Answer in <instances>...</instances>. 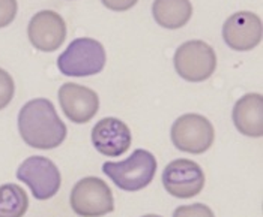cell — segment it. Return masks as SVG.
Here are the masks:
<instances>
[{
  "instance_id": "9",
  "label": "cell",
  "mask_w": 263,
  "mask_h": 217,
  "mask_svg": "<svg viewBox=\"0 0 263 217\" xmlns=\"http://www.w3.org/2000/svg\"><path fill=\"white\" fill-rule=\"evenodd\" d=\"M63 114L72 123L83 124L93 119L100 110L98 95L76 82H65L58 92Z\"/></svg>"
},
{
  "instance_id": "4",
  "label": "cell",
  "mask_w": 263,
  "mask_h": 217,
  "mask_svg": "<svg viewBox=\"0 0 263 217\" xmlns=\"http://www.w3.org/2000/svg\"><path fill=\"white\" fill-rule=\"evenodd\" d=\"M71 208L80 217H102L115 210L113 192L98 177L81 178L69 197Z\"/></svg>"
},
{
  "instance_id": "15",
  "label": "cell",
  "mask_w": 263,
  "mask_h": 217,
  "mask_svg": "<svg viewBox=\"0 0 263 217\" xmlns=\"http://www.w3.org/2000/svg\"><path fill=\"white\" fill-rule=\"evenodd\" d=\"M29 208V198L24 189L14 184L0 186V217H23Z\"/></svg>"
},
{
  "instance_id": "13",
  "label": "cell",
  "mask_w": 263,
  "mask_h": 217,
  "mask_svg": "<svg viewBox=\"0 0 263 217\" xmlns=\"http://www.w3.org/2000/svg\"><path fill=\"white\" fill-rule=\"evenodd\" d=\"M233 123L236 129L247 137L260 138L263 135V96L248 93L235 103Z\"/></svg>"
},
{
  "instance_id": "2",
  "label": "cell",
  "mask_w": 263,
  "mask_h": 217,
  "mask_svg": "<svg viewBox=\"0 0 263 217\" xmlns=\"http://www.w3.org/2000/svg\"><path fill=\"white\" fill-rule=\"evenodd\" d=\"M102 172L122 190L137 192L144 189L155 177L157 159L151 151L137 148L122 162H105Z\"/></svg>"
},
{
  "instance_id": "7",
  "label": "cell",
  "mask_w": 263,
  "mask_h": 217,
  "mask_svg": "<svg viewBox=\"0 0 263 217\" xmlns=\"http://www.w3.org/2000/svg\"><path fill=\"white\" fill-rule=\"evenodd\" d=\"M17 178L26 183L32 195L40 201L54 197L62 184L59 168L44 156H30L26 159L17 169Z\"/></svg>"
},
{
  "instance_id": "10",
  "label": "cell",
  "mask_w": 263,
  "mask_h": 217,
  "mask_svg": "<svg viewBox=\"0 0 263 217\" xmlns=\"http://www.w3.org/2000/svg\"><path fill=\"white\" fill-rule=\"evenodd\" d=\"M224 42L235 51H250L262 40V20L257 14L241 11L230 15L223 26Z\"/></svg>"
},
{
  "instance_id": "18",
  "label": "cell",
  "mask_w": 263,
  "mask_h": 217,
  "mask_svg": "<svg viewBox=\"0 0 263 217\" xmlns=\"http://www.w3.org/2000/svg\"><path fill=\"white\" fill-rule=\"evenodd\" d=\"M17 0H0V29L9 26L17 15Z\"/></svg>"
},
{
  "instance_id": "5",
  "label": "cell",
  "mask_w": 263,
  "mask_h": 217,
  "mask_svg": "<svg viewBox=\"0 0 263 217\" xmlns=\"http://www.w3.org/2000/svg\"><path fill=\"white\" fill-rule=\"evenodd\" d=\"M175 69L179 77L191 82L208 79L217 68L214 48L204 40H188L175 53Z\"/></svg>"
},
{
  "instance_id": "8",
  "label": "cell",
  "mask_w": 263,
  "mask_h": 217,
  "mask_svg": "<svg viewBox=\"0 0 263 217\" xmlns=\"http://www.w3.org/2000/svg\"><path fill=\"white\" fill-rule=\"evenodd\" d=\"M162 184L172 197L181 199L194 198L204 187V172L194 160L178 159L164 168Z\"/></svg>"
},
{
  "instance_id": "3",
  "label": "cell",
  "mask_w": 263,
  "mask_h": 217,
  "mask_svg": "<svg viewBox=\"0 0 263 217\" xmlns=\"http://www.w3.org/2000/svg\"><path fill=\"white\" fill-rule=\"evenodd\" d=\"M105 50L92 38L74 39L58 59V68L66 77H90L104 69Z\"/></svg>"
},
{
  "instance_id": "20",
  "label": "cell",
  "mask_w": 263,
  "mask_h": 217,
  "mask_svg": "<svg viewBox=\"0 0 263 217\" xmlns=\"http://www.w3.org/2000/svg\"><path fill=\"white\" fill-rule=\"evenodd\" d=\"M143 217H161V216H157V214H146V216Z\"/></svg>"
},
{
  "instance_id": "11",
  "label": "cell",
  "mask_w": 263,
  "mask_h": 217,
  "mask_svg": "<svg viewBox=\"0 0 263 217\" xmlns=\"http://www.w3.org/2000/svg\"><path fill=\"white\" fill-rule=\"evenodd\" d=\"M32 45L44 53L56 51L66 38V24L54 11H41L32 17L27 27Z\"/></svg>"
},
{
  "instance_id": "6",
  "label": "cell",
  "mask_w": 263,
  "mask_h": 217,
  "mask_svg": "<svg viewBox=\"0 0 263 217\" xmlns=\"http://www.w3.org/2000/svg\"><path fill=\"white\" fill-rule=\"evenodd\" d=\"M170 137L178 150L202 155L214 144L215 131L212 123L200 114H183L173 123Z\"/></svg>"
},
{
  "instance_id": "14",
  "label": "cell",
  "mask_w": 263,
  "mask_h": 217,
  "mask_svg": "<svg viewBox=\"0 0 263 217\" xmlns=\"http://www.w3.org/2000/svg\"><path fill=\"white\" fill-rule=\"evenodd\" d=\"M152 15L164 29H181L193 15V5L190 0H155Z\"/></svg>"
},
{
  "instance_id": "16",
  "label": "cell",
  "mask_w": 263,
  "mask_h": 217,
  "mask_svg": "<svg viewBox=\"0 0 263 217\" xmlns=\"http://www.w3.org/2000/svg\"><path fill=\"white\" fill-rule=\"evenodd\" d=\"M15 84L12 77L0 68V110L6 108L14 98Z\"/></svg>"
},
{
  "instance_id": "12",
  "label": "cell",
  "mask_w": 263,
  "mask_h": 217,
  "mask_svg": "<svg viewBox=\"0 0 263 217\" xmlns=\"http://www.w3.org/2000/svg\"><path fill=\"white\" fill-rule=\"evenodd\" d=\"M129 127L116 117H105L100 120L92 129L93 147L108 158H118L128 151L131 147Z\"/></svg>"
},
{
  "instance_id": "17",
  "label": "cell",
  "mask_w": 263,
  "mask_h": 217,
  "mask_svg": "<svg viewBox=\"0 0 263 217\" xmlns=\"http://www.w3.org/2000/svg\"><path fill=\"white\" fill-rule=\"evenodd\" d=\"M173 217H215L214 211L204 204H191V205H181L175 210Z\"/></svg>"
},
{
  "instance_id": "1",
  "label": "cell",
  "mask_w": 263,
  "mask_h": 217,
  "mask_svg": "<svg viewBox=\"0 0 263 217\" xmlns=\"http://www.w3.org/2000/svg\"><path fill=\"white\" fill-rule=\"evenodd\" d=\"M18 132L23 141L33 148L50 150L59 147L66 138V126L59 119L48 99L29 100L18 114Z\"/></svg>"
},
{
  "instance_id": "19",
  "label": "cell",
  "mask_w": 263,
  "mask_h": 217,
  "mask_svg": "<svg viewBox=\"0 0 263 217\" xmlns=\"http://www.w3.org/2000/svg\"><path fill=\"white\" fill-rule=\"evenodd\" d=\"M101 2L105 8L116 11V12H122V11L131 9L139 0H101Z\"/></svg>"
}]
</instances>
